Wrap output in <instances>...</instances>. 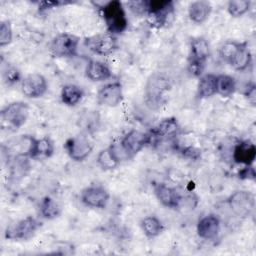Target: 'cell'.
<instances>
[{"label": "cell", "instance_id": "cell-1", "mask_svg": "<svg viewBox=\"0 0 256 256\" xmlns=\"http://www.w3.org/2000/svg\"><path fill=\"white\" fill-rule=\"evenodd\" d=\"M101 12L109 33L116 36L127 29L128 19L124 6L119 0L105 2L101 6Z\"/></svg>", "mask_w": 256, "mask_h": 256}, {"label": "cell", "instance_id": "cell-2", "mask_svg": "<svg viewBox=\"0 0 256 256\" xmlns=\"http://www.w3.org/2000/svg\"><path fill=\"white\" fill-rule=\"evenodd\" d=\"M29 116V106L23 101H15L7 104L0 112L1 126L10 131L20 129Z\"/></svg>", "mask_w": 256, "mask_h": 256}, {"label": "cell", "instance_id": "cell-3", "mask_svg": "<svg viewBox=\"0 0 256 256\" xmlns=\"http://www.w3.org/2000/svg\"><path fill=\"white\" fill-rule=\"evenodd\" d=\"M80 38L74 34L62 32L54 36L49 45L50 55L54 58H68L77 55Z\"/></svg>", "mask_w": 256, "mask_h": 256}, {"label": "cell", "instance_id": "cell-4", "mask_svg": "<svg viewBox=\"0 0 256 256\" xmlns=\"http://www.w3.org/2000/svg\"><path fill=\"white\" fill-rule=\"evenodd\" d=\"M41 223L32 216H27L9 224L4 232V237L11 241L29 240L40 228Z\"/></svg>", "mask_w": 256, "mask_h": 256}, {"label": "cell", "instance_id": "cell-5", "mask_svg": "<svg viewBox=\"0 0 256 256\" xmlns=\"http://www.w3.org/2000/svg\"><path fill=\"white\" fill-rule=\"evenodd\" d=\"M149 23L157 28L166 25L174 14V3L168 0L146 1V11Z\"/></svg>", "mask_w": 256, "mask_h": 256}, {"label": "cell", "instance_id": "cell-6", "mask_svg": "<svg viewBox=\"0 0 256 256\" xmlns=\"http://www.w3.org/2000/svg\"><path fill=\"white\" fill-rule=\"evenodd\" d=\"M227 203L233 214L245 219L252 214L255 208V196L250 191L237 190L229 196Z\"/></svg>", "mask_w": 256, "mask_h": 256}, {"label": "cell", "instance_id": "cell-7", "mask_svg": "<svg viewBox=\"0 0 256 256\" xmlns=\"http://www.w3.org/2000/svg\"><path fill=\"white\" fill-rule=\"evenodd\" d=\"M84 44L87 49L99 56H109L118 48L116 36L109 32L93 35L87 38Z\"/></svg>", "mask_w": 256, "mask_h": 256}, {"label": "cell", "instance_id": "cell-8", "mask_svg": "<svg viewBox=\"0 0 256 256\" xmlns=\"http://www.w3.org/2000/svg\"><path fill=\"white\" fill-rule=\"evenodd\" d=\"M170 88L169 80L163 74L155 73L150 76L145 89V97L148 105L154 107L162 103L164 93Z\"/></svg>", "mask_w": 256, "mask_h": 256}, {"label": "cell", "instance_id": "cell-9", "mask_svg": "<svg viewBox=\"0 0 256 256\" xmlns=\"http://www.w3.org/2000/svg\"><path fill=\"white\" fill-rule=\"evenodd\" d=\"M152 136L139 130H131L124 135L120 141V148L127 158L135 156L147 144L151 142Z\"/></svg>", "mask_w": 256, "mask_h": 256}, {"label": "cell", "instance_id": "cell-10", "mask_svg": "<svg viewBox=\"0 0 256 256\" xmlns=\"http://www.w3.org/2000/svg\"><path fill=\"white\" fill-rule=\"evenodd\" d=\"M109 192L99 184H92L84 188L81 192V202L93 209H104L109 201Z\"/></svg>", "mask_w": 256, "mask_h": 256}, {"label": "cell", "instance_id": "cell-11", "mask_svg": "<svg viewBox=\"0 0 256 256\" xmlns=\"http://www.w3.org/2000/svg\"><path fill=\"white\" fill-rule=\"evenodd\" d=\"M21 83V92L27 98H40L48 89V83L46 78L40 73H30L26 75Z\"/></svg>", "mask_w": 256, "mask_h": 256}, {"label": "cell", "instance_id": "cell-12", "mask_svg": "<svg viewBox=\"0 0 256 256\" xmlns=\"http://www.w3.org/2000/svg\"><path fill=\"white\" fill-rule=\"evenodd\" d=\"M69 157L77 162L84 161L92 152L93 146L89 139L83 135L70 137L64 144Z\"/></svg>", "mask_w": 256, "mask_h": 256}, {"label": "cell", "instance_id": "cell-13", "mask_svg": "<svg viewBox=\"0 0 256 256\" xmlns=\"http://www.w3.org/2000/svg\"><path fill=\"white\" fill-rule=\"evenodd\" d=\"M123 100V88L119 81L103 85L97 92L98 104L106 107H116Z\"/></svg>", "mask_w": 256, "mask_h": 256}, {"label": "cell", "instance_id": "cell-14", "mask_svg": "<svg viewBox=\"0 0 256 256\" xmlns=\"http://www.w3.org/2000/svg\"><path fill=\"white\" fill-rule=\"evenodd\" d=\"M154 193L157 200L166 208L176 209L181 203V197L177 191L164 183L156 184L154 186Z\"/></svg>", "mask_w": 256, "mask_h": 256}, {"label": "cell", "instance_id": "cell-15", "mask_svg": "<svg viewBox=\"0 0 256 256\" xmlns=\"http://www.w3.org/2000/svg\"><path fill=\"white\" fill-rule=\"evenodd\" d=\"M220 231V220L215 214H208L202 217L197 223V234L205 240H212L217 237Z\"/></svg>", "mask_w": 256, "mask_h": 256}, {"label": "cell", "instance_id": "cell-16", "mask_svg": "<svg viewBox=\"0 0 256 256\" xmlns=\"http://www.w3.org/2000/svg\"><path fill=\"white\" fill-rule=\"evenodd\" d=\"M256 158V146L249 140H243L237 143L233 149V159L238 164L245 166L252 165Z\"/></svg>", "mask_w": 256, "mask_h": 256}, {"label": "cell", "instance_id": "cell-17", "mask_svg": "<svg viewBox=\"0 0 256 256\" xmlns=\"http://www.w3.org/2000/svg\"><path fill=\"white\" fill-rule=\"evenodd\" d=\"M122 160V156L118 153V148L115 145L101 150L97 155V164L103 170H113L117 168Z\"/></svg>", "mask_w": 256, "mask_h": 256}, {"label": "cell", "instance_id": "cell-18", "mask_svg": "<svg viewBox=\"0 0 256 256\" xmlns=\"http://www.w3.org/2000/svg\"><path fill=\"white\" fill-rule=\"evenodd\" d=\"M212 12V6L210 2L205 0L193 1L188 6V16L190 20L196 24H202L205 22Z\"/></svg>", "mask_w": 256, "mask_h": 256}, {"label": "cell", "instance_id": "cell-19", "mask_svg": "<svg viewBox=\"0 0 256 256\" xmlns=\"http://www.w3.org/2000/svg\"><path fill=\"white\" fill-rule=\"evenodd\" d=\"M85 74L87 78L95 82L105 81L112 76V72L109 66L99 60H90L86 65Z\"/></svg>", "mask_w": 256, "mask_h": 256}, {"label": "cell", "instance_id": "cell-20", "mask_svg": "<svg viewBox=\"0 0 256 256\" xmlns=\"http://www.w3.org/2000/svg\"><path fill=\"white\" fill-rule=\"evenodd\" d=\"M210 55L208 41L203 37H195L190 41L189 59L206 63Z\"/></svg>", "mask_w": 256, "mask_h": 256}, {"label": "cell", "instance_id": "cell-21", "mask_svg": "<svg viewBox=\"0 0 256 256\" xmlns=\"http://www.w3.org/2000/svg\"><path fill=\"white\" fill-rule=\"evenodd\" d=\"M84 92L82 88L76 84H66L62 87L60 97L61 101L67 106L77 105L83 98Z\"/></svg>", "mask_w": 256, "mask_h": 256}, {"label": "cell", "instance_id": "cell-22", "mask_svg": "<svg viewBox=\"0 0 256 256\" xmlns=\"http://www.w3.org/2000/svg\"><path fill=\"white\" fill-rule=\"evenodd\" d=\"M54 149H55L54 143L49 137L46 136L40 139H35L30 157L35 159L49 158L53 155Z\"/></svg>", "mask_w": 256, "mask_h": 256}, {"label": "cell", "instance_id": "cell-23", "mask_svg": "<svg viewBox=\"0 0 256 256\" xmlns=\"http://www.w3.org/2000/svg\"><path fill=\"white\" fill-rule=\"evenodd\" d=\"M216 77L217 75L207 73L199 77L197 93L200 98H209L216 94Z\"/></svg>", "mask_w": 256, "mask_h": 256}, {"label": "cell", "instance_id": "cell-24", "mask_svg": "<svg viewBox=\"0 0 256 256\" xmlns=\"http://www.w3.org/2000/svg\"><path fill=\"white\" fill-rule=\"evenodd\" d=\"M40 214L43 218L47 220H53L61 215L62 209L59 203L51 198L50 196H45L40 202Z\"/></svg>", "mask_w": 256, "mask_h": 256}, {"label": "cell", "instance_id": "cell-25", "mask_svg": "<svg viewBox=\"0 0 256 256\" xmlns=\"http://www.w3.org/2000/svg\"><path fill=\"white\" fill-rule=\"evenodd\" d=\"M252 63V55L246 44L241 45L233 59L229 62V65L233 67L235 70L244 71L246 70Z\"/></svg>", "mask_w": 256, "mask_h": 256}, {"label": "cell", "instance_id": "cell-26", "mask_svg": "<svg viewBox=\"0 0 256 256\" xmlns=\"http://www.w3.org/2000/svg\"><path fill=\"white\" fill-rule=\"evenodd\" d=\"M178 129L179 125L177 119L175 117H167L159 122V124L154 129L153 134L155 137L167 138L176 134Z\"/></svg>", "mask_w": 256, "mask_h": 256}, {"label": "cell", "instance_id": "cell-27", "mask_svg": "<svg viewBox=\"0 0 256 256\" xmlns=\"http://www.w3.org/2000/svg\"><path fill=\"white\" fill-rule=\"evenodd\" d=\"M236 90L235 79L227 74H220L216 77V94L222 97H230Z\"/></svg>", "mask_w": 256, "mask_h": 256}, {"label": "cell", "instance_id": "cell-28", "mask_svg": "<svg viewBox=\"0 0 256 256\" xmlns=\"http://www.w3.org/2000/svg\"><path fill=\"white\" fill-rule=\"evenodd\" d=\"M141 228L143 233L147 238H155L159 236L163 231V224L162 222L153 215L145 217L141 221Z\"/></svg>", "mask_w": 256, "mask_h": 256}, {"label": "cell", "instance_id": "cell-29", "mask_svg": "<svg viewBox=\"0 0 256 256\" xmlns=\"http://www.w3.org/2000/svg\"><path fill=\"white\" fill-rule=\"evenodd\" d=\"M250 7L251 2L249 0H231L227 4V11L232 17L238 18L246 14Z\"/></svg>", "mask_w": 256, "mask_h": 256}, {"label": "cell", "instance_id": "cell-30", "mask_svg": "<svg viewBox=\"0 0 256 256\" xmlns=\"http://www.w3.org/2000/svg\"><path fill=\"white\" fill-rule=\"evenodd\" d=\"M242 43L236 42V41H226L224 42L220 49H219V55L223 61L229 64V62L233 59L239 48L241 47Z\"/></svg>", "mask_w": 256, "mask_h": 256}, {"label": "cell", "instance_id": "cell-31", "mask_svg": "<svg viewBox=\"0 0 256 256\" xmlns=\"http://www.w3.org/2000/svg\"><path fill=\"white\" fill-rule=\"evenodd\" d=\"M13 31L11 22L9 20H3L0 24V46L4 47L12 42Z\"/></svg>", "mask_w": 256, "mask_h": 256}, {"label": "cell", "instance_id": "cell-32", "mask_svg": "<svg viewBox=\"0 0 256 256\" xmlns=\"http://www.w3.org/2000/svg\"><path fill=\"white\" fill-rule=\"evenodd\" d=\"M4 81L7 85H14L18 82H21L23 78H21L20 71L15 66H8V68L3 73Z\"/></svg>", "mask_w": 256, "mask_h": 256}, {"label": "cell", "instance_id": "cell-33", "mask_svg": "<svg viewBox=\"0 0 256 256\" xmlns=\"http://www.w3.org/2000/svg\"><path fill=\"white\" fill-rule=\"evenodd\" d=\"M205 69V63L189 59L188 60V65H187V70L189 74L193 77H201L203 75Z\"/></svg>", "mask_w": 256, "mask_h": 256}, {"label": "cell", "instance_id": "cell-34", "mask_svg": "<svg viewBox=\"0 0 256 256\" xmlns=\"http://www.w3.org/2000/svg\"><path fill=\"white\" fill-rule=\"evenodd\" d=\"M239 177L241 179H248V180H254L256 177V173L252 165L245 166L243 169L239 171Z\"/></svg>", "mask_w": 256, "mask_h": 256}, {"label": "cell", "instance_id": "cell-35", "mask_svg": "<svg viewBox=\"0 0 256 256\" xmlns=\"http://www.w3.org/2000/svg\"><path fill=\"white\" fill-rule=\"evenodd\" d=\"M245 96H246V98L248 99V101L252 105H255V101H256V88H255L254 84L248 86V88L245 91Z\"/></svg>", "mask_w": 256, "mask_h": 256}, {"label": "cell", "instance_id": "cell-36", "mask_svg": "<svg viewBox=\"0 0 256 256\" xmlns=\"http://www.w3.org/2000/svg\"><path fill=\"white\" fill-rule=\"evenodd\" d=\"M61 4H65V2H59V1H44V2H41L39 4V11H43V10H47V9H50V8H53V7H57Z\"/></svg>", "mask_w": 256, "mask_h": 256}]
</instances>
